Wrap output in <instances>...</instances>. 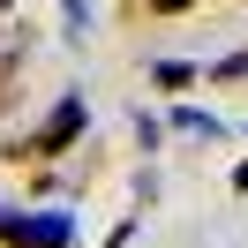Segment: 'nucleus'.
Here are the masks:
<instances>
[{
    "mask_svg": "<svg viewBox=\"0 0 248 248\" xmlns=\"http://www.w3.org/2000/svg\"><path fill=\"white\" fill-rule=\"evenodd\" d=\"M173 128H181V136H226V121H218L211 106H181V113H173Z\"/></svg>",
    "mask_w": 248,
    "mask_h": 248,
    "instance_id": "7ed1b4c3",
    "label": "nucleus"
},
{
    "mask_svg": "<svg viewBox=\"0 0 248 248\" xmlns=\"http://www.w3.org/2000/svg\"><path fill=\"white\" fill-rule=\"evenodd\" d=\"M211 76H218V83H241V76H248V53H226V61H211Z\"/></svg>",
    "mask_w": 248,
    "mask_h": 248,
    "instance_id": "39448f33",
    "label": "nucleus"
},
{
    "mask_svg": "<svg viewBox=\"0 0 248 248\" xmlns=\"http://www.w3.org/2000/svg\"><path fill=\"white\" fill-rule=\"evenodd\" d=\"M158 8H188V0H158Z\"/></svg>",
    "mask_w": 248,
    "mask_h": 248,
    "instance_id": "6e6552de",
    "label": "nucleus"
},
{
    "mask_svg": "<svg viewBox=\"0 0 248 248\" xmlns=\"http://www.w3.org/2000/svg\"><path fill=\"white\" fill-rule=\"evenodd\" d=\"M233 188H241V196H248V158H241V166H233Z\"/></svg>",
    "mask_w": 248,
    "mask_h": 248,
    "instance_id": "0eeeda50",
    "label": "nucleus"
},
{
    "mask_svg": "<svg viewBox=\"0 0 248 248\" xmlns=\"http://www.w3.org/2000/svg\"><path fill=\"white\" fill-rule=\"evenodd\" d=\"M83 128H91V113H83V98H61V106H53V121H46V128L31 136V151H38V158H61L68 143L83 136Z\"/></svg>",
    "mask_w": 248,
    "mask_h": 248,
    "instance_id": "f03ea898",
    "label": "nucleus"
},
{
    "mask_svg": "<svg viewBox=\"0 0 248 248\" xmlns=\"http://www.w3.org/2000/svg\"><path fill=\"white\" fill-rule=\"evenodd\" d=\"M0 241H23V248H76V218H68V211H0Z\"/></svg>",
    "mask_w": 248,
    "mask_h": 248,
    "instance_id": "f257e3e1",
    "label": "nucleus"
},
{
    "mask_svg": "<svg viewBox=\"0 0 248 248\" xmlns=\"http://www.w3.org/2000/svg\"><path fill=\"white\" fill-rule=\"evenodd\" d=\"M61 8H68V38H83V31H91V0H61Z\"/></svg>",
    "mask_w": 248,
    "mask_h": 248,
    "instance_id": "423d86ee",
    "label": "nucleus"
},
{
    "mask_svg": "<svg viewBox=\"0 0 248 248\" xmlns=\"http://www.w3.org/2000/svg\"><path fill=\"white\" fill-rule=\"evenodd\" d=\"M196 76H203L196 61H151V83H158V91H188Z\"/></svg>",
    "mask_w": 248,
    "mask_h": 248,
    "instance_id": "20e7f679",
    "label": "nucleus"
}]
</instances>
